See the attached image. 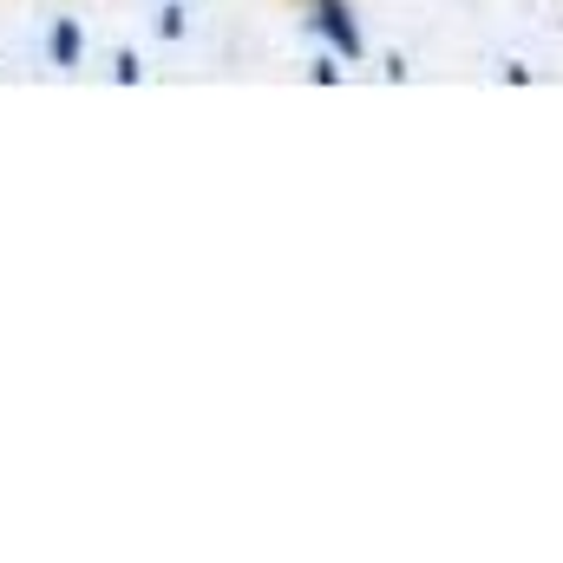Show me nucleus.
<instances>
[{"label":"nucleus","mask_w":563,"mask_h":563,"mask_svg":"<svg viewBox=\"0 0 563 563\" xmlns=\"http://www.w3.org/2000/svg\"><path fill=\"white\" fill-rule=\"evenodd\" d=\"M53 53H59V59H73V53H79V33H73V26H59V33H53Z\"/></svg>","instance_id":"nucleus-2"},{"label":"nucleus","mask_w":563,"mask_h":563,"mask_svg":"<svg viewBox=\"0 0 563 563\" xmlns=\"http://www.w3.org/2000/svg\"><path fill=\"white\" fill-rule=\"evenodd\" d=\"M321 33H328L347 59L361 53V33H354V20H347V7H341V0H321Z\"/></svg>","instance_id":"nucleus-1"}]
</instances>
